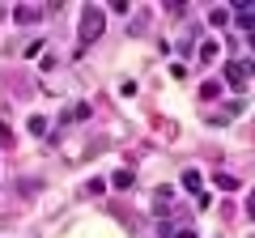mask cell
Wrapping results in <instances>:
<instances>
[{"instance_id": "6da1fadb", "label": "cell", "mask_w": 255, "mask_h": 238, "mask_svg": "<svg viewBox=\"0 0 255 238\" xmlns=\"http://www.w3.org/2000/svg\"><path fill=\"white\" fill-rule=\"evenodd\" d=\"M102 21H107V13H102L98 4H90V9L81 13V34L77 38H81V43H94V38L102 34Z\"/></svg>"}, {"instance_id": "7a4b0ae2", "label": "cell", "mask_w": 255, "mask_h": 238, "mask_svg": "<svg viewBox=\"0 0 255 238\" xmlns=\"http://www.w3.org/2000/svg\"><path fill=\"white\" fill-rule=\"evenodd\" d=\"M251 77H255V64H251V60H230V64H226V81L234 85V90H243Z\"/></svg>"}, {"instance_id": "3957f363", "label": "cell", "mask_w": 255, "mask_h": 238, "mask_svg": "<svg viewBox=\"0 0 255 238\" xmlns=\"http://www.w3.org/2000/svg\"><path fill=\"white\" fill-rule=\"evenodd\" d=\"M183 187H187V192H200V174L187 170V174H183Z\"/></svg>"}, {"instance_id": "277c9868", "label": "cell", "mask_w": 255, "mask_h": 238, "mask_svg": "<svg viewBox=\"0 0 255 238\" xmlns=\"http://www.w3.org/2000/svg\"><path fill=\"white\" fill-rule=\"evenodd\" d=\"M217 183L226 187V192H234V187H238V179H234V174H217Z\"/></svg>"}, {"instance_id": "5b68a950", "label": "cell", "mask_w": 255, "mask_h": 238, "mask_svg": "<svg viewBox=\"0 0 255 238\" xmlns=\"http://www.w3.org/2000/svg\"><path fill=\"white\" fill-rule=\"evenodd\" d=\"M115 187H132V170H119L115 174Z\"/></svg>"}, {"instance_id": "8992f818", "label": "cell", "mask_w": 255, "mask_h": 238, "mask_svg": "<svg viewBox=\"0 0 255 238\" xmlns=\"http://www.w3.org/2000/svg\"><path fill=\"white\" fill-rule=\"evenodd\" d=\"M247 213H251V217H255V192L247 196Z\"/></svg>"}, {"instance_id": "52a82bcc", "label": "cell", "mask_w": 255, "mask_h": 238, "mask_svg": "<svg viewBox=\"0 0 255 238\" xmlns=\"http://www.w3.org/2000/svg\"><path fill=\"white\" fill-rule=\"evenodd\" d=\"M174 238H196V234H191V230H179V234H174Z\"/></svg>"}, {"instance_id": "ba28073f", "label": "cell", "mask_w": 255, "mask_h": 238, "mask_svg": "<svg viewBox=\"0 0 255 238\" xmlns=\"http://www.w3.org/2000/svg\"><path fill=\"white\" fill-rule=\"evenodd\" d=\"M251 47H255V34H251Z\"/></svg>"}]
</instances>
